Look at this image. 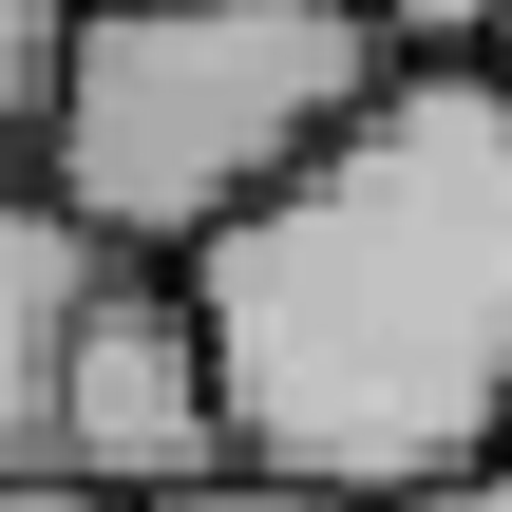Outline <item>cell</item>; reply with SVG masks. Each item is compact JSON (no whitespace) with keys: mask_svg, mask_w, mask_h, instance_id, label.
Segmentation results:
<instances>
[{"mask_svg":"<svg viewBox=\"0 0 512 512\" xmlns=\"http://www.w3.org/2000/svg\"><path fill=\"white\" fill-rule=\"evenodd\" d=\"M247 456L437 512L512 456V76H380L228 247H190Z\"/></svg>","mask_w":512,"mask_h":512,"instance_id":"1","label":"cell"},{"mask_svg":"<svg viewBox=\"0 0 512 512\" xmlns=\"http://www.w3.org/2000/svg\"><path fill=\"white\" fill-rule=\"evenodd\" d=\"M380 76H418L380 38V0H95V57H76V114H57L38 190L114 266H190L304 152H342V114Z\"/></svg>","mask_w":512,"mask_h":512,"instance_id":"2","label":"cell"},{"mask_svg":"<svg viewBox=\"0 0 512 512\" xmlns=\"http://www.w3.org/2000/svg\"><path fill=\"white\" fill-rule=\"evenodd\" d=\"M38 456H76L95 494H133V512L247 456V418H228V361H209V304H190V266H114V285L76 304V361H57V437H38Z\"/></svg>","mask_w":512,"mask_h":512,"instance_id":"3","label":"cell"},{"mask_svg":"<svg viewBox=\"0 0 512 512\" xmlns=\"http://www.w3.org/2000/svg\"><path fill=\"white\" fill-rule=\"evenodd\" d=\"M114 285V247L38 190V171H0V456H38L57 437V361H76V304Z\"/></svg>","mask_w":512,"mask_h":512,"instance_id":"4","label":"cell"},{"mask_svg":"<svg viewBox=\"0 0 512 512\" xmlns=\"http://www.w3.org/2000/svg\"><path fill=\"white\" fill-rule=\"evenodd\" d=\"M76 57H95V0H0V171H38V152H57Z\"/></svg>","mask_w":512,"mask_h":512,"instance_id":"5","label":"cell"},{"mask_svg":"<svg viewBox=\"0 0 512 512\" xmlns=\"http://www.w3.org/2000/svg\"><path fill=\"white\" fill-rule=\"evenodd\" d=\"M380 38L437 76H512V0H380Z\"/></svg>","mask_w":512,"mask_h":512,"instance_id":"6","label":"cell"},{"mask_svg":"<svg viewBox=\"0 0 512 512\" xmlns=\"http://www.w3.org/2000/svg\"><path fill=\"white\" fill-rule=\"evenodd\" d=\"M152 512H361V494H323L285 456H228V475H190V494H152Z\"/></svg>","mask_w":512,"mask_h":512,"instance_id":"7","label":"cell"},{"mask_svg":"<svg viewBox=\"0 0 512 512\" xmlns=\"http://www.w3.org/2000/svg\"><path fill=\"white\" fill-rule=\"evenodd\" d=\"M0 512H133V494H95L76 456H0Z\"/></svg>","mask_w":512,"mask_h":512,"instance_id":"8","label":"cell"},{"mask_svg":"<svg viewBox=\"0 0 512 512\" xmlns=\"http://www.w3.org/2000/svg\"><path fill=\"white\" fill-rule=\"evenodd\" d=\"M437 512H512V456H494V475H456V494H437Z\"/></svg>","mask_w":512,"mask_h":512,"instance_id":"9","label":"cell"}]
</instances>
